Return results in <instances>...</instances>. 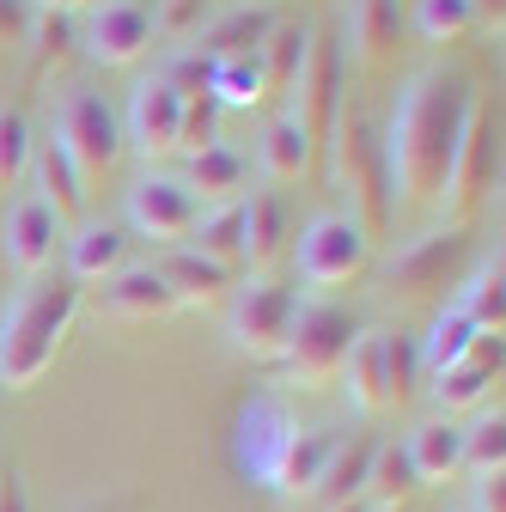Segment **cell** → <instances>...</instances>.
Returning <instances> with one entry per match:
<instances>
[{"mask_svg":"<svg viewBox=\"0 0 506 512\" xmlns=\"http://www.w3.org/2000/svg\"><path fill=\"white\" fill-rule=\"evenodd\" d=\"M31 7H37V13H86L92 0H31Z\"/></svg>","mask_w":506,"mask_h":512,"instance_id":"c3c4849f","label":"cell"},{"mask_svg":"<svg viewBox=\"0 0 506 512\" xmlns=\"http://www.w3.org/2000/svg\"><path fill=\"white\" fill-rule=\"evenodd\" d=\"M342 104H348V55H342V43L330 31H311L305 37V61L293 74V116L311 135V147L330 141Z\"/></svg>","mask_w":506,"mask_h":512,"instance_id":"8992f818","label":"cell"},{"mask_svg":"<svg viewBox=\"0 0 506 512\" xmlns=\"http://www.w3.org/2000/svg\"><path fill=\"white\" fill-rule=\"evenodd\" d=\"M305 37H311V31H299V25H275V31L263 37L257 68H263L269 98H275V92H293V74H299V61H305Z\"/></svg>","mask_w":506,"mask_h":512,"instance_id":"d590c367","label":"cell"},{"mask_svg":"<svg viewBox=\"0 0 506 512\" xmlns=\"http://www.w3.org/2000/svg\"><path fill=\"white\" fill-rule=\"evenodd\" d=\"M403 7H409V0H403Z\"/></svg>","mask_w":506,"mask_h":512,"instance_id":"db71d44e","label":"cell"},{"mask_svg":"<svg viewBox=\"0 0 506 512\" xmlns=\"http://www.w3.org/2000/svg\"><path fill=\"white\" fill-rule=\"evenodd\" d=\"M269 31H275V13H269V7H226V13H214V19L202 25L196 49H202L208 61H232V55H257Z\"/></svg>","mask_w":506,"mask_h":512,"instance_id":"4316f807","label":"cell"},{"mask_svg":"<svg viewBox=\"0 0 506 512\" xmlns=\"http://www.w3.org/2000/svg\"><path fill=\"white\" fill-rule=\"evenodd\" d=\"M293 311H299V293L257 275L250 287H238L232 299V348L250 354V360H281L287 348V330H293Z\"/></svg>","mask_w":506,"mask_h":512,"instance_id":"ba28073f","label":"cell"},{"mask_svg":"<svg viewBox=\"0 0 506 512\" xmlns=\"http://www.w3.org/2000/svg\"><path fill=\"white\" fill-rule=\"evenodd\" d=\"M330 452H336V433L330 427H293V439L281 445V458H275V470H269L263 488L281 494V500H311V488H318Z\"/></svg>","mask_w":506,"mask_h":512,"instance_id":"e0dca14e","label":"cell"},{"mask_svg":"<svg viewBox=\"0 0 506 512\" xmlns=\"http://www.w3.org/2000/svg\"><path fill=\"white\" fill-rule=\"evenodd\" d=\"M470 13H476V19H482L494 37L506 31V0H470Z\"/></svg>","mask_w":506,"mask_h":512,"instance_id":"7dc6e473","label":"cell"},{"mask_svg":"<svg viewBox=\"0 0 506 512\" xmlns=\"http://www.w3.org/2000/svg\"><path fill=\"white\" fill-rule=\"evenodd\" d=\"M0 244H7V263H13L25 281H31V275H49L55 244H61V220L25 189V196L7 208V238H0Z\"/></svg>","mask_w":506,"mask_h":512,"instance_id":"9a60e30c","label":"cell"},{"mask_svg":"<svg viewBox=\"0 0 506 512\" xmlns=\"http://www.w3.org/2000/svg\"><path fill=\"white\" fill-rule=\"evenodd\" d=\"M25 43H31V68H37V74H49L55 61H68V55H74V43H80V37H74V19H68V13H37Z\"/></svg>","mask_w":506,"mask_h":512,"instance_id":"f35d334b","label":"cell"},{"mask_svg":"<svg viewBox=\"0 0 506 512\" xmlns=\"http://www.w3.org/2000/svg\"><path fill=\"white\" fill-rule=\"evenodd\" d=\"M311 135L299 128V116L293 110H281L269 128H263V153H257V165H263V177L269 183H299L305 171H311Z\"/></svg>","mask_w":506,"mask_h":512,"instance_id":"f546056e","label":"cell"},{"mask_svg":"<svg viewBox=\"0 0 506 512\" xmlns=\"http://www.w3.org/2000/svg\"><path fill=\"white\" fill-rule=\"evenodd\" d=\"M31 19H37V7H31V0H0V43H7V49H19V43L31 37Z\"/></svg>","mask_w":506,"mask_h":512,"instance_id":"ee69618b","label":"cell"},{"mask_svg":"<svg viewBox=\"0 0 506 512\" xmlns=\"http://www.w3.org/2000/svg\"><path fill=\"white\" fill-rule=\"evenodd\" d=\"M354 336H360V324H354L342 305L305 299V305L293 311V330H287V348H281L287 378L299 384V391H324V384H336V378H342V360H348V348H354Z\"/></svg>","mask_w":506,"mask_h":512,"instance_id":"277c9868","label":"cell"},{"mask_svg":"<svg viewBox=\"0 0 506 512\" xmlns=\"http://www.w3.org/2000/svg\"><path fill=\"white\" fill-rule=\"evenodd\" d=\"M147 13H153V37H165V43H196L202 25L214 19V0H159V7H147Z\"/></svg>","mask_w":506,"mask_h":512,"instance_id":"ab89813d","label":"cell"},{"mask_svg":"<svg viewBox=\"0 0 506 512\" xmlns=\"http://www.w3.org/2000/svg\"><path fill=\"white\" fill-rule=\"evenodd\" d=\"M494 384H500V336H482L470 348V360L433 372V403H439V415L452 421L458 409H482Z\"/></svg>","mask_w":506,"mask_h":512,"instance_id":"2e32d148","label":"cell"},{"mask_svg":"<svg viewBox=\"0 0 506 512\" xmlns=\"http://www.w3.org/2000/svg\"><path fill=\"white\" fill-rule=\"evenodd\" d=\"M74 37L86 43V55L98 68H135V61L153 49V13L141 0H92L86 25Z\"/></svg>","mask_w":506,"mask_h":512,"instance_id":"8fae6325","label":"cell"},{"mask_svg":"<svg viewBox=\"0 0 506 512\" xmlns=\"http://www.w3.org/2000/svg\"><path fill=\"white\" fill-rule=\"evenodd\" d=\"M470 512H506V470L476 476V500H470Z\"/></svg>","mask_w":506,"mask_h":512,"instance_id":"f6af8a7d","label":"cell"},{"mask_svg":"<svg viewBox=\"0 0 506 512\" xmlns=\"http://www.w3.org/2000/svg\"><path fill=\"white\" fill-rule=\"evenodd\" d=\"M476 86L458 68H421L403 80L391 122H385V165H391V196H403L409 208H433L446 189L458 135L470 122Z\"/></svg>","mask_w":506,"mask_h":512,"instance_id":"6da1fadb","label":"cell"},{"mask_svg":"<svg viewBox=\"0 0 506 512\" xmlns=\"http://www.w3.org/2000/svg\"><path fill=\"white\" fill-rule=\"evenodd\" d=\"M391 512H409V506H391Z\"/></svg>","mask_w":506,"mask_h":512,"instance_id":"f907efd6","label":"cell"},{"mask_svg":"<svg viewBox=\"0 0 506 512\" xmlns=\"http://www.w3.org/2000/svg\"><path fill=\"white\" fill-rule=\"evenodd\" d=\"M0 512H31V500H25V482H19L13 470H0Z\"/></svg>","mask_w":506,"mask_h":512,"instance_id":"bcb514c9","label":"cell"},{"mask_svg":"<svg viewBox=\"0 0 506 512\" xmlns=\"http://www.w3.org/2000/svg\"><path fill=\"white\" fill-rule=\"evenodd\" d=\"M208 74H214V61H208L202 49H177V55L165 61L159 86H171L177 98H202V92H208Z\"/></svg>","mask_w":506,"mask_h":512,"instance_id":"7bdbcfd3","label":"cell"},{"mask_svg":"<svg viewBox=\"0 0 506 512\" xmlns=\"http://www.w3.org/2000/svg\"><path fill=\"white\" fill-rule=\"evenodd\" d=\"M177 116H183V98L159 80L135 86L129 98V122H122V147H135L147 165L153 159H171L177 153Z\"/></svg>","mask_w":506,"mask_h":512,"instance_id":"5bb4252c","label":"cell"},{"mask_svg":"<svg viewBox=\"0 0 506 512\" xmlns=\"http://www.w3.org/2000/svg\"><path fill=\"white\" fill-rule=\"evenodd\" d=\"M385 336L391 330H360L348 360H342V378H348V403L360 415H385L391 409V391H385Z\"/></svg>","mask_w":506,"mask_h":512,"instance_id":"484cf974","label":"cell"},{"mask_svg":"<svg viewBox=\"0 0 506 512\" xmlns=\"http://www.w3.org/2000/svg\"><path fill=\"white\" fill-rule=\"evenodd\" d=\"M214 7H226V0H214Z\"/></svg>","mask_w":506,"mask_h":512,"instance_id":"816d5d0a","label":"cell"},{"mask_svg":"<svg viewBox=\"0 0 506 512\" xmlns=\"http://www.w3.org/2000/svg\"><path fill=\"white\" fill-rule=\"evenodd\" d=\"M403 452H409L421 488H427V482H452V476H464V427L446 421V415H433V421H421V427L403 439Z\"/></svg>","mask_w":506,"mask_h":512,"instance_id":"603a6c76","label":"cell"},{"mask_svg":"<svg viewBox=\"0 0 506 512\" xmlns=\"http://www.w3.org/2000/svg\"><path fill=\"white\" fill-rule=\"evenodd\" d=\"M189 238H196V244H189L196 256H208L214 269L238 275V269H244V202H232V208H208Z\"/></svg>","mask_w":506,"mask_h":512,"instance_id":"4dcf8cb0","label":"cell"},{"mask_svg":"<svg viewBox=\"0 0 506 512\" xmlns=\"http://www.w3.org/2000/svg\"><path fill=\"white\" fill-rule=\"evenodd\" d=\"M49 141L68 153V165L92 183V177L116 171V159H122V122L92 86H68L61 104H55V135Z\"/></svg>","mask_w":506,"mask_h":512,"instance_id":"5b68a950","label":"cell"},{"mask_svg":"<svg viewBox=\"0 0 506 512\" xmlns=\"http://www.w3.org/2000/svg\"><path fill=\"white\" fill-rule=\"evenodd\" d=\"M372 452H378V439H372V433H348V439H336V452H330V464H324L318 488H311V500H324V506L360 500L366 470H372Z\"/></svg>","mask_w":506,"mask_h":512,"instance_id":"f1b7e54d","label":"cell"},{"mask_svg":"<svg viewBox=\"0 0 506 512\" xmlns=\"http://www.w3.org/2000/svg\"><path fill=\"white\" fill-rule=\"evenodd\" d=\"M31 196L61 220V232H74L86 220V177L68 165L55 141H37V159H31Z\"/></svg>","mask_w":506,"mask_h":512,"instance_id":"ac0fdd59","label":"cell"},{"mask_svg":"<svg viewBox=\"0 0 506 512\" xmlns=\"http://www.w3.org/2000/svg\"><path fill=\"white\" fill-rule=\"evenodd\" d=\"M31 159H37V135H31V116L0 104V189H19L31 177Z\"/></svg>","mask_w":506,"mask_h":512,"instance_id":"e575fe53","label":"cell"},{"mask_svg":"<svg viewBox=\"0 0 506 512\" xmlns=\"http://www.w3.org/2000/svg\"><path fill=\"white\" fill-rule=\"evenodd\" d=\"M189 196H196V208H232L244 202V189H250V165L232 153V147H202V153H189L183 177H177Z\"/></svg>","mask_w":506,"mask_h":512,"instance_id":"ffe728a7","label":"cell"},{"mask_svg":"<svg viewBox=\"0 0 506 512\" xmlns=\"http://www.w3.org/2000/svg\"><path fill=\"white\" fill-rule=\"evenodd\" d=\"M116 269H129V232L122 226H98V220H80L74 232H68V269L61 275H74L80 287L86 281H110Z\"/></svg>","mask_w":506,"mask_h":512,"instance_id":"44dd1931","label":"cell"},{"mask_svg":"<svg viewBox=\"0 0 506 512\" xmlns=\"http://www.w3.org/2000/svg\"><path fill=\"white\" fill-rule=\"evenodd\" d=\"M494 183H500V122L476 98L464 135H458V153H452V171H446V189H439V208H452V220L464 226V214L488 196Z\"/></svg>","mask_w":506,"mask_h":512,"instance_id":"52a82bcc","label":"cell"},{"mask_svg":"<svg viewBox=\"0 0 506 512\" xmlns=\"http://www.w3.org/2000/svg\"><path fill=\"white\" fill-rule=\"evenodd\" d=\"M153 269H159V281L171 287V299H177V305H220V299H226V287H232V275H226V269H214L208 256L183 250V244H171Z\"/></svg>","mask_w":506,"mask_h":512,"instance_id":"83f0119b","label":"cell"},{"mask_svg":"<svg viewBox=\"0 0 506 512\" xmlns=\"http://www.w3.org/2000/svg\"><path fill=\"white\" fill-rule=\"evenodd\" d=\"M415 488H421V482H415L409 452H403V445H385V439H378V452H372V470H366L360 500H366L372 512H391V506H409V494H415Z\"/></svg>","mask_w":506,"mask_h":512,"instance_id":"1f68e13d","label":"cell"},{"mask_svg":"<svg viewBox=\"0 0 506 512\" xmlns=\"http://www.w3.org/2000/svg\"><path fill=\"white\" fill-rule=\"evenodd\" d=\"M287 238H293L287 196H281V189H250V196H244V269L269 275L281 263Z\"/></svg>","mask_w":506,"mask_h":512,"instance_id":"d6986e66","label":"cell"},{"mask_svg":"<svg viewBox=\"0 0 506 512\" xmlns=\"http://www.w3.org/2000/svg\"><path fill=\"white\" fill-rule=\"evenodd\" d=\"M403 25H409L403 0H354V13H348V43H354V61H360V68H385V61L397 55Z\"/></svg>","mask_w":506,"mask_h":512,"instance_id":"7402d4cb","label":"cell"},{"mask_svg":"<svg viewBox=\"0 0 506 512\" xmlns=\"http://www.w3.org/2000/svg\"><path fill=\"white\" fill-rule=\"evenodd\" d=\"M330 171L336 183L348 189V202H354V226L372 238V232H385L391 214H397V196H391V165H385V135H378V122L366 116V104H342L336 128H330Z\"/></svg>","mask_w":506,"mask_h":512,"instance_id":"3957f363","label":"cell"},{"mask_svg":"<svg viewBox=\"0 0 506 512\" xmlns=\"http://www.w3.org/2000/svg\"><path fill=\"white\" fill-rule=\"evenodd\" d=\"M86 287L74 275H31L13 305L0 311V384L7 391H31V384L55 366L61 342H68L80 317Z\"/></svg>","mask_w":506,"mask_h":512,"instance_id":"7a4b0ae2","label":"cell"},{"mask_svg":"<svg viewBox=\"0 0 506 512\" xmlns=\"http://www.w3.org/2000/svg\"><path fill=\"white\" fill-rule=\"evenodd\" d=\"M208 98H214L220 110H257V104H269V86H263L257 55L214 61V74H208Z\"/></svg>","mask_w":506,"mask_h":512,"instance_id":"836d02e7","label":"cell"},{"mask_svg":"<svg viewBox=\"0 0 506 512\" xmlns=\"http://www.w3.org/2000/svg\"><path fill=\"white\" fill-rule=\"evenodd\" d=\"M464 470L470 476H494L506 470V415H482L476 427H464Z\"/></svg>","mask_w":506,"mask_h":512,"instance_id":"74e56055","label":"cell"},{"mask_svg":"<svg viewBox=\"0 0 506 512\" xmlns=\"http://www.w3.org/2000/svg\"><path fill=\"white\" fill-rule=\"evenodd\" d=\"M415 378H421V348H415V336H385V391H391V409L409 403Z\"/></svg>","mask_w":506,"mask_h":512,"instance_id":"60d3db41","label":"cell"},{"mask_svg":"<svg viewBox=\"0 0 506 512\" xmlns=\"http://www.w3.org/2000/svg\"><path fill=\"white\" fill-rule=\"evenodd\" d=\"M464 263H470V232L464 226L427 232V238H415L391 256V293L397 299H433V293L464 281Z\"/></svg>","mask_w":506,"mask_h":512,"instance_id":"9c48e42d","label":"cell"},{"mask_svg":"<svg viewBox=\"0 0 506 512\" xmlns=\"http://www.w3.org/2000/svg\"><path fill=\"white\" fill-rule=\"evenodd\" d=\"M196 220H202V208H196V196L177 183V177H141L135 189H129V226L141 232V238H153V244H177V238H189L196 232Z\"/></svg>","mask_w":506,"mask_h":512,"instance_id":"4fadbf2b","label":"cell"},{"mask_svg":"<svg viewBox=\"0 0 506 512\" xmlns=\"http://www.w3.org/2000/svg\"><path fill=\"white\" fill-rule=\"evenodd\" d=\"M458 512H470V506H458Z\"/></svg>","mask_w":506,"mask_h":512,"instance_id":"f5cc1de1","label":"cell"},{"mask_svg":"<svg viewBox=\"0 0 506 512\" xmlns=\"http://www.w3.org/2000/svg\"><path fill=\"white\" fill-rule=\"evenodd\" d=\"M324 512H372L366 500H342V506H324Z\"/></svg>","mask_w":506,"mask_h":512,"instance_id":"681fc988","label":"cell"},{"mask_svg":"<svg viewBox=\"0 0 506 512\" xmlns=\"http://www.w3.org/2000/svg\"><path fill=\"white\" fill-rule=\"evenodd\" d=\"M372 238L354 226V214H318L299 232V281L311 287H342L366 269Z\"/></svg>","mask_w":506,"mask_h":512,"instance_id":"30bf717a","label":"cell"},{"mask_svg":"<svg viewBox=\"0 0 506 512\" xmlns=\"http://www.w3.org/2000/svg\"><path fill=\"white\" fill-rule=\"evenodd\" d=\"M293 409L275 397V391H263V397H250L244 409H238V433H232V458H238V470L250 476V482H269V470H275V458H281V445L293 439Z\"/></svg>","mask_w":506,"mask_h":512,"instance_id":"7c38bea8","label":"cell"},{"mask_svg":"<svg viewBox=\"0 0 506 512\" xmlns=\"http://www.w3.org/2000/svg\"><path fill=\"white\" fill-rule=\"evenodd\" d=\"M482 336H476V324L464 311H452V305H439V317L427 324V336L415 342L421 348V366L427 372H446V366H458V360H470V348H476Z\"/></svg>","mask_w":506,"mask_h":512,"instance_id":"d6a6232c","label":"cell"},{"mask_svg":"<svg viewBox=\"0 0 506 512\" xmlns=\"http://www.w3.org/2000/svg\"><path fill=\"white\" fill-rule=\"evenodd\" d=\"M214 122H220V104L202 92V98H183V116H177V153H202L214 147Z\"/></svg>","mask_w":506,"mask_h":512,"instance_id":"b9f144b4","label":"cell"},{"mask_svg":"<svg viewBox=\"0 0 506 512\" xmlns=\"http://www.w3.org/2000/svg\"><path fill=\"white\" fill-rule=\"evenodd\" d=\"M409 25L427 37V43H458L470 25H476V13H470V0H409Z\"/></svg>","mask_w":506,"mask_h":512,"instance_id":"8d00e7d4","label":"cell"},{"mask_svg":"<svg viewBox=\"0 0 506 512\" xmlns=\"http://www.w3.org/2000/svg\"><path fill=\"white\" fill-rule=\"evenodd\" d=\"M452 311H464V317H470L476 336H500V330H506V263H500V250H494V256H482V263L458 281Z\"/></svg>","mask_w":506,"mask_h":512,"instance_id":"d4e9b609","label":"cell"},{"mask_svg":"<svg viewBox=\"0 0 506 512\" xmlns=\"http://www.w3.org/2000/svg\"><path fill=\"white\" fill-rule=\"evenodd\" d=\"M104 311L116 317V324H153V317L177 311V299H171V287L159 281V269L147 263V269H116V275L104 281Z\"/></svg>","mask_w":506,"mask_h":512,"instance_id":"cb8c5ba5","label":"cell"}]
</instances>
